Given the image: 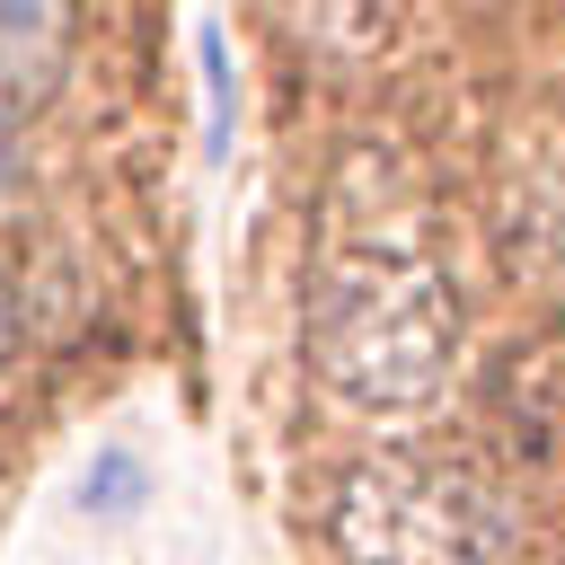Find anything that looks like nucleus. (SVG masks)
<instances>
[{"label": "nucleus", "mask_w": 565, "mask_h": 565, "mask_svg": "<svg viewBox=\"0 0 565 565\" xmlns=\"http://www.w3.org/2000/svg\"><path fill=\"white\" fill-rule=\"evenodd\" d=\"M309 362L344 406L415 415L459 362V300L406 221H327L309 274Z\"/></svg>", "instance_id": "nucleus-1"}, {"label": "nucleus", "mask_w": 565, "mask_h": 565, "mask_svg": "<svg viewBox=\"0 0 565 565\" xmlns=\"http://www.w3.org/2000/svg\"><path fill=\"white\" fill-rule=\"evenodd\" d=\"M335 539L353 565H503L512 556V521L477 477L406 468V459L344 477Z\"/></svg>", "instance_id": "nucleus-2"}, {"label": "nucleus", "mask_w": 565, "mask_h": 565, "mask_svg": "<svg viewBox=\"0 0 565 565\" xmlns=\"http://www.w3.org/2000/svg\"><path fill=\"white\" fill-rule=\"evenodd\" d=\"M62 9L53 0H26V9H0V115L9 106H35L44 79L62 71Z\"/></svg>", "instance_id": "nucleus-3"}, {"label": "nucleus", "mask_w": 565, "mask_h": 565, "mask_svg": "<svg viewBox=\"0 0 565 565\" xmlns=\"http://www.w3.org/2000/svg\"><path fill=\"white\" fill-rule=\"evenodd\" d=\"M132 494H141V459H132V450H97L88 477H79V512H106V521H115Z\"/></svg>", "instance_id": "nucleus-4"}, {"label": "nucleus", "mask_w": 565, "mask_h": 565, "mask_svg": "<svg viewBox=\"0 0 565 565\" xmlns=\"http://www.w3.org/2000/svg\"><path fill=\"white\" fill-rule=\"evenodd\" d=\"M9 327H18V318H9V282H0V353H9Z\"/></svg>", "instance_id": "nucleus-5"}]
</instances>
